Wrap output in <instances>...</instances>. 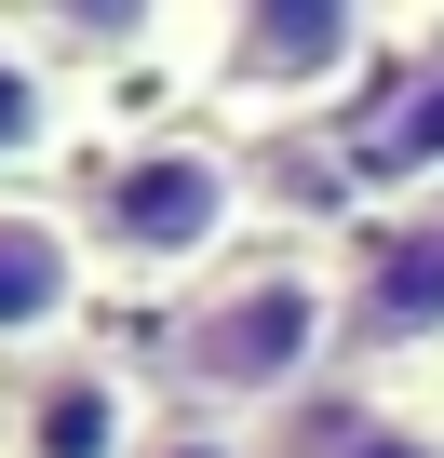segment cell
Instances as JSON below:
<instances>
[{
	"label": "cell",
	"mask_w": 444,
	"mask_h": 458,
	"mask_svg": "<svg viewBox=\"0 0 444 458\" xmlns=\"http://www.w3.org/2000/svg\"><path fill=\"white\" fill-rule=\"evenodd\" d=\"M41 55H121V41H148L162 14H148V0H54V14H14Z\"/></svg>",
	"instance_id": "cell-9"
},
{
	"label": "cell",
	"mask_w": 444,
	"mask_h": 458,
	"mask_svg": "<svg viewBox=\"0 0 444 458\" xmlns=\"http://www.w3.org/2000/svg\"><path fill=\"white\" fill-rule=\"evenodd\" d=\"M350 175H364V189H431V175H444V55H417V68L364 108Z\"/></svg>",
	"instance_id": "cell-7"
},
{
	"label": "cell",
	"mask_w": 444,
	"mask_h": 458,
	"mask_svg": "<svg viewBox=\"0 0 444 458\" xmlns=\"http://www.w3.org/2000/svg\"><path fill=\"white\" fill-rule=\"evenodd\" d=\"M230 229H243V162L215 148V135H135L108 148L95 175V270L121 284H215V257H230Z\"/></svg>",
	"instance_id": "cell-2"
},
{
	"label": "cell",
	"mask_w": 444,
	"mask_h": 458,
	"mask_svg": "<svg viewBox=\"0 0 444 458\" xmlns=\"http://www.w3.org/2000/svg\"><path fill=\"white\" fill-rule=\"evenodd\" d=\"M377 55V14L350 0H243V14H215V95L230 108H323L350 95Z\"/></svg>",
	"instance_id": "cell-3"
},
{
	"label": "cell",
	"mask_w": 444,
	"mask_h": 458,
	"mask_svg": "<svg viewBox=\"0 0 444 458\" xmlns=\"http://www.w3.org/2000/svg\"><path fill=\"white\" fill-rule=\"evenodd\" d=\"M54 122H68V95H54V55L0 14V162H28V148H54Z\"/></svg>",
	"instance_id": "cell-8"
},
{
	"label": "cell",
	"mask_w": 444,
	"mask_h": 458,
	"mask_svg": "<svg viewBox=\"0 0 444 458\" xmlns=\"http://www.w3.org/2000/svg\"><path fill=\"white\" fill-rule=\"evenodd\" d=\"M337 284H350V337H377V351H404V337H444V202H404V216H377L364 243L337 257Z\"/></svg>",
	"instance_id": "cell-6"
},
{
	"label": "cell",
	"mask_w": 444,
	"mask_h": 458,
	"mask_svg": "<svg viewBox=\"0 0 444 458\" xmlns=\"http://www.w3.org/2000/svg\"><path fill=\"white\" fill-rule=\"evenodd\" d=\"M95 216H68V202H41V189H0V351H28V364H54L68 337H81V310H95Z\"/></svg>",
	"instance_id": "cell-4"
},
{
	"label": "cell",
	"mask_w": 444,
	"mask_h": 458,
	"mask_svg": "<svg viewBox=\"0 0 444 458\" xmlns=\"http://www.w3.org/2000/svg\"><path fill=\"white\" fill-rule=\"evenodd\" d=\"M0 458H148V404L108 351H54L0 404Z\"/></svg>",
	"instance_id": "cell-5"
},
{
	"label": "cell",
	"mask_w": 444,
	"mask_h": 458,
	"mask_svg": "<svg viewBox=\"0 0 444 458\" xmlns=\"http://www.w3.org/2000/svg\"><path fill=\"white\" fill-rule=\"evenodd\" d=\"M350 337V284L337 257H230L162 337L175 391L215 404V418H256V404H297L323 377V351Z\"/></svg>",
	"instance_id": "cell-1"
},
{
	"label": "cell",
	"mask_w": 444,
	"mask_h": 458,
	"mask_svg": "<svg viewBox=\"0 0 444 458\" xmlns=\"http://www.w3.org/2000/svg\"><path fill=\"white\" fill-rule=\"evenodd\" d=\"M323 458H444V431H417V418H350Z\"/></svg>",
	"instance_id": "cell-10"
},
{
	"label": "cell",
	"mask_w": 444,
	"mask_h": 458,
	"mask_svg": "<svg viewBox=\"0 0 444 458\" xmlns=\"http://www.w3.org/2000/svg\"><path fill=\"white\" fill-rule=\"evenodd\" d=\"M148 458H243V445H230V431H162Z\"/></svg>",
	"instance_id": "cell-11"
}]
</instances>
